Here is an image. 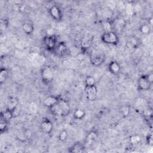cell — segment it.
Here are the masks:
<instances>
[{
    "label": "cell",
    "mask_w": 153,
    "mask_h": 153,
    "mask_svg": "<svg viewBox=\"0 0 153 153\" xmlns=\"http://www.w3.org/2000/svg\"><path fill=\"white\" fill-rule=\"evenodd\" d=\"M125 10H126V13L128 15H131L134 13V6L128 2L126 4Z\"/></svg>",
    "instance_id": "29"
},
{
    "label": "cell",
    "mask_w": 153,
    "mask_h": 153,
    "mask_svg": "<svg viewBox=\"0 0 153 153\" xmlns=\"http://www.w3.org/2000/svg\"><path fill=\"white\" fill-rule=\"evenodd\" d=\"M120 112L123 117H126L129 115L130 108L127 106H123L120 108Z\"/></svg>",
    "instance_id": "28"
},
{
    "label": "cell",
    "mask_w": 153,
    "mask_h": 153,
    "mask_svg": "<svg viewBox=\"0 0 153 153\" xmlns=\"http://www.w3.org/2000/svg\"><path fill=\"white\" fill-rule=\"evenodd\" d=\"M85 96L87 100L90 101L94 100L97 96V88L96 85L85 87Z\"/></svg>",
    "instance_id": "8"
},
{
    "label": "cell",
    "mask_w": 153,
    "mask_h": 153,
    "mask_svg": "<svg viewBox=\"0 0 153 153\" xmlns=\"http://www.w3.org/2000/svg\"><path fill=\"white\" fill-rule=\"evenodd\" d=\"M68 137V133L66 132V131L65 130H62L59 134L58 138L59 139L62 141V142H64L67 139Z\"/></svg>",
    "instance_id": "31"
},
{
    "label": "cell",
    "mask_w": 153,
    "mask_h": 153,
    "mask_svg": "<svg viewBox=\"0 0 153 153\" xmlns=\"http://www.w3.org/2000/svg\"><path fill=\"white\" fill-rule=\"evenodd\" d=\"M44 44L48 50H54L57 44V39L55 35H46L43 39Z\"/></svg>",
    "instance_id": "4"
},
{
    "label": "cell",
    "mask_w": 153,
    "mask_h": 153,
    "mask_svg": "<svg viewBox=\"0 0 153 153\" xmlns=\"http://www.w3.org/2000/svg\"><path fill=\"white\" fill-rule=\"evenodd\" d=\"M92 38L90 35H86L84 38L82 39L81 41V47L84 49L88 48L91 44Z\"/></svg>",
    "instance_id": "18"
},
{
    "label": "cell",
    "mask_w": 153,
    "mask_h": 153,
    "mask_svg": "<svg viewBox=\"0 0 153 153\" xmlns=\"http://www.w3.org/2000/svg\"><path fill=\"white\" fill-rule=\"evenodd\" d=\"M102 27L104 30V32H108L112 31V23L108 20H105L102 22Z\"/></svg>",
    "instance_id": "24"
},
{
    "label": "cell",
    "mask_w": 153,
    "mask_h": 153,
    "mask_svg": "<svg viewBox=\"0 0 153 153\" xmlns=\"http://www.w3.org/2000/svg\"><path fill=\"white\" fill-rule=\"evenodd\" d=\"M54 33V30L52 28H49L47 30V35H53Z\"/></svg>",
    "instance_id": "35"
},
{
    "label": "cell",
    "mask_w": 153,
    "mask_h": 153,
    "mask_svg": "<svg viewBox=\"0 0 153 153\" xmlns=\"http://www.w3.org/2000/svg\"><path fill=\"white\" fill-rule=\"evenodd\" d=\"M108 68L109 71L114 75L118 74L121 70V67L120 64L116 61H111L108 64Z\"/></svg>",
    "instance_id": "12"
},
{
    "label": "cell",
    "mask_w": 153,
    "mask_h": 153,
    "mask_svg": "<svg viewBox=\"0 0 153 153\" xmlns=\"http://www.w3.org/2000/svg\"><path fill=\"white\" fill-rule=\"evenodd\" d=\"M1 27H4V28H6L8 25V21L6 19L5 20H1Z\"/></svg>",
    "instance_id": "34"
},
{
    "label": "cell",
    "mask_w": 153,
    "mask_h": 153,
    "mask_svg": "<svg viewBox=\"0 0 153 153\" xmlns=\"http://www.w3.org/2000/svg\"><path fill=\"white\" fill-rule=\"evenodd\" d=\"M101 39L105 44L114 45H117L119 42L117 34L113 31L104 32L101 36Z\"/></svg>",
    "instance_id": "2"
},
{
    "label": "cell",
    "mask_w": 153,
    "mask_h": 153,
    "mask_svg": "<svg viewBox=\"0 0 153 153\" xmlns=\"http://www.w3.org/2000/svg\"><path fill=\"white\" fill-rule=\"evenodd\" d=\"M49 14L55 20L59 21L62 18V12L60 8L57 5H53L49 9Z\"/></svg>",
    "instance_id": "6"
},
{
    "label": "cell",
    "mask_w": 153,
    "mask_h": 153,
    "mask_svg": "<svg viewBox=\"0 0 153 153\" xmlns=\"http://www.w3.org/2000/svg\"><path fill=\"white\" fill-rule=\"evenodd\" d=\"M54 51L56 52L57 55L62 56L67 53L68 48H67L66 44L64 42H60L57 43Z\"/></svg>",
    "instance_id": "9"
},
{
    "label": "cell",
    "mask_w": 153,
    "mask_h": 153,
    "mask_svg": "<svg viewBox=\"0 0 153 153\" xmlns=\"http://www.w3.org/2000/svg\"><path fill=\"white\" fill-rule=\"evenodd\" d=\"M22 30L27 35H30L34 30L33 24L29 22H26L22 24Z\"/></svg>",
    "instance_id": "14"
},
{
    "label": "cell",
    "mask_w": 153,
    "mask_h": 153,
    "mask_svg": "<svg viewBox=\"0 0 153 153\" xmlns=\"http://www.w3.org/2000/svg\"><path fill=\"white\" fill-rule=\"evenodd\" d=\"M134 105L137 109H144L146 108V102L144 99L142 98H138L136 99Z\"/></svg>",
    "instance_id": "19"
},
{
    "label": "cell",
    "mask_w": 153,
    "mask_h": 153,
    "mask_svg": "<svg viewBox=\"0 0 153 153\" xmlns=\"http://www.w3.org/2000/svg\"><path fill=\"white\" fill-rule=\"evenodd\" d=\"M139 31L143 35H148L151 31V26L148 24H143L139 27Z\"/></svg>",
    "instance_id": "22"
},
{
    "label": "cell",
    "mask_w": 153,
    "mask_h": 153,
    "mask_svg": "<svg viewBox=\"0 0 153 153\" xmlns=\"http://www.w3.org/2000/svg\"><path fill=\"white\" fill-rule=\"evenodd\" d=\"M53 128V126L51 121L48 118H44L42 119L41 123V130L46 133L50 134L52 131Z\"/></svg>",
    "instance_id": "7"
},
{
    "label": "cell",
    "mask_w": 153,
    "mask_h": 153,
    "mask_svg": "<svg viewBox=\"0 0 153 153\" xmlns=\"http://www.w3.org/2000/svg\"><path fill=\"white\" fill-rule=\"evenodd\" d=\"M8 75V71L6 68H1L0 72V81L1 83L5 81Z\"/></svg>",
    "instance_id": "27"
},
{
    "label": "cell",
    "mask_w": 153,
    "mask_h": 153,
    "mask_svg": "<svg viewBox=\"0 0 153 153\" xmlns=\"http://www.w3.org/2000/svg\"><path fill=\"white\" fill-rule=\"evenodd\" d=\"M7 128V121L1 118L0 122V131L1 133H3Z\"/></svg>",
    "instance_id": "30"
},
{
    "label": "cell",
    "mask_w": 153,
    "mask_h": 153,
    "mask_svg": "<svg viewBox=\"0 0 153 153\" xmlns=\"http://www.w3.org/2000/svg\"><path fill=\"white\" fill-rule=\"evenodd\" d=\"M14 117L12 111L8 108L1 113V118L6 121L10 120Z\"/></svg>",
    "instance_id": "21"
},
{
    "label": "cell",
    "mask_w": 153,
    "mask_h": 153,
    "mask_svg": "<svg viewBox=\"0 0 153 153\" xmlns=\"http://www.w3.org/2000/svg\"><path fill=\"white\" fill-rule=\"evenodd\" d=\"M138 43L137 39L136 38H131V39H130L127 42V44H128L129 47L134 48L136 46H137Z\"/></svg>",
    "instance_id": "32"
},
{
    "label": "cell",
    "mask_w": 153,
    "mask_h": 153,
    "mask_svg": "<svg viewBox=\"0 0 153 153\" xmlns=\"http://www.w3.org/2000/svg\"><path fill=\"white\" fill-rule=\"evenodd\" d=\"M147 76H148V78L149 79V81H150V82L151 84H152V82H153V74L152 72L147 74Z\"/></svg>",
    "instance_id": "36"
},
{
    "label": "cell",
    "mask_w": 153,
    "mask_h": 153,
    "mask_svg": "<svg viewBox=\"0 0 153 153\" xmlns=\"http://www.w3.org/2000/svg\"><path fill=\"white\" fill-rule=\"evenodd\" d=\"M141 141V137L139 134H133L130 137V142L133 145L139 144Z\"/></svg>",
    "instance_id": "25"
},
{
    "label": "cell",
    "mask_w": 153,
    "mask_h": 153,
    "mask_svg": "<svg viewBox=\"0 0 153 153\" xmlns=\"http://www.w3.org/2000/svg\"><path fill=\"white\" fill-rule=\"evenodd\" d=\"M29 108H30V111L32 112H33V113H35V112H36L37 111V106H36V105L35 103H33V102H32V103H31L30 104V105H29Z\"/></svg>",
    "instance_id": "33"
},
{
    "label": "cell",
    "mask_w": 153,
    "mask_h": 153,
    "mask_svg": "<svg viewBox=\"0 0 153 153\" xmlns=\"http://www.w3.org/2000/svg\"><path fill=\"white\" fill-rule=\"evenodd\" d=\"M85 111L81 109H76L74 111L73 114L74 118H75L76 120H81L85 117Z\"/></svg>",
    "instance_id": "23"
},
{
    "label": "cell",
    "mask_w": 153,
    "mask_h": 153,
    "mask_svg": "<svg viewBox=\"0 0 153 153\" xmlns=\"http://www.w3.org/2000/svg\"><path fill=\"white\" fill-rule=\"evenodd\" d=\"M85 146L80 142H75L72 146L69 148V152L72 153H80L84 151Z\"/></svg>",
    "instance_id": "10"
},
{
    "label": "cell",
    "mask_w": 153,
    "mask_h": 153,
    "mask_svg": "<svg viewBox=\"0 0 153 153\" xmlns=\"http://www.w3.org/2000/svg\"><path fill=\"white\" fill-rule=\"evenodd\" d=\"M85 87H91L95 85V79L91 76H87L85 80Z\"/></svg>",
    "instance_id": "26"
},
{
    "label": "cell",
    "mask_w": 153,
    "mask_h": 153,
    "mask_svg": "<svg viewBox=\"0 0 153 153\" xmlns=\"http://www.w3.org/2000/svg\"><path fill=\"white\" fill-rule=\"evenodd\" d=\"M41 79L45 84H49L53 79L54 72L53 69L50 66H45L41 69Z\"/></svg>",
    "instance_id": "3"
},
{
    "label": "cell",
    "mask_w": 153,
    "mask_h": 153,
    "mask_svg": "<svg viewBox=\"0 0 153 153\" xmlns=\"http://www.w3.org/2000/svg\"><path fill=\"white\" fill-rule=\"evenodd\" d=\"M105 56L102 54H97L93 56L90 59L91 63L96 66H99L101 65L105 61Z\"/></svg>",
    "instance_id": "11"
},
{
    "label": "cell",
    "mask_w": 153,
    "mask_h": 153,
    "mask_svg": "<svg viewBox=\"0 0 153 153\" xmlns=\"http://www.w3.org/2000/svg\"><path fill=\"white\" fill-rule=\"evenodd\" d=\"M126 20L122 18H118L115 20L114 23H112L113 27L115 28L117 30H121L126 26Z\"/></svg>",
    "instance_id": "15"
},
{
    "label": "cell",
    "mask_w": 153,
    "mask_h": 153,
    "mask_svg": "<svg viewBox=\"0 0 153 153\" xmlns=\"http://www.w3.org/2000/svg\"><path fill=\"white\" fill-rule=\"evenodd\" d=\"M19 105V102L16 97H11L9 98L8 102H7V106H8L7 108L8 109H10L12 111L16 108H17Z\"/></svg>",
    "instance_id": "17"
},
{
    "label": "cell",
    "mask_w": 153,
    "mask_h": 153,
    "mask_svg": "<svg viewBox=\"0 0 153 153\" xmlns=\"http://www.w3.org/2000/svg\"><path fill=\"white\" fill-rule=\"evenodd\" d=\"M152 84L150 82L148 78L147 75H143L140 76L137 80V87L140 90H148Z\"/></svg>",
    "instance_id": "5"
},
{
    "label": "cell",
    "mask_w": 153,
    "mask_h": 153,
    "mask_svg": "<svg viewBox=\"0 0 153 153\" xmlns=\"http://www.w3.org/2000/svg\"><path fill=\"white\" fill-rule=\"evenodd\" d=\"M97 137H98V134L96 131L91 130L89 131L85 138L87 143L89 145L91 144L93 142L96 140V139H97Z\"/></svg>",
    "instance_id": "16"
},
{
    "label": "cell",
    "mask_w": 153,
    "mask_h": 153,
    "mask_svg": "<svg viewBox=\"0 0 153 153\" xmlns=\"http://www.w3.org/2000/svg\"><path fill=\"white\" fill-rule=\"evenodd\" d=\"M142 114L145 120L146 121L151 120L152 118V110L151 108L149 107H146L142 110Z\"/></svg>",
    "instance_id": "20"
},
{
    "label": "cell",
    "mask_w": 153,
    "mask_h": 153,
    "mask_svg": "<svg viewBox=\"0 0 153 153\" xmlns=\"http://www.w3.org/2000/svg\"><path fill=\"white\" fill-rule=\"evenodd\" d=\"M50 109L52 114L56 117L67 116L71 111L69 103L63 99H59L58 102Z\"/></svg>",
    "instance_id": "1"
},
{
    "label": "cell",
    "mask_w": 153,
    "mask_h": 153,
    "mask_svg": "<svg viewBox=\"0 0 153 153\" xmlns=\"http://www.w3.org/2000/svg\"><path fill=\"white\" fill-rule=\"evenodd\" d=\"M59 99V98L55 96H48L44 100L43 103L45 106L50 108L58 102Z\"/></svg>",
    "instance_id": "13"
}]
</instances>
